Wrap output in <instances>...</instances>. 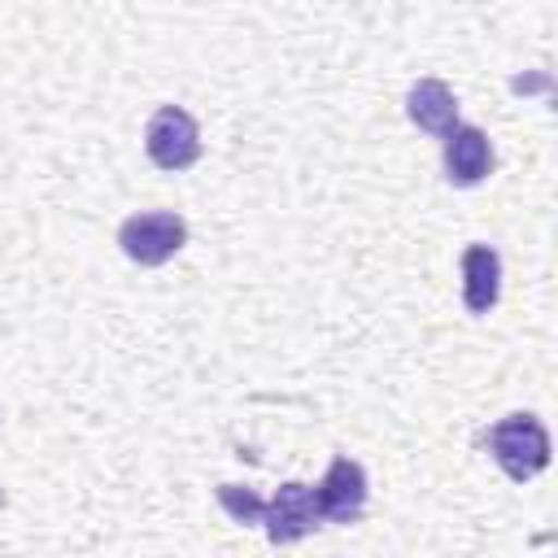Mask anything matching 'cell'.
Returning <instances> with one entry per match:
<instances>
[{
	"mask_svg": "<svg viewBox=\"0 0 558 558\" xmlns=\"http://www.w3.org/2000/svg\"><path fill=\"white\" fill-rule=\"evenodd\" d=\"M484 445L493 453V462L514 480H536L549 466V432L536 414H506L484 432Z\"/></svg>",
	"mask_w": 558,
	"mask_h": 558,
	"instance_id": "obj_1",
	"label": "cell"
},
{
	"mask_svg": "<svg viewBox=\"0 0 558 558\" xmlns=\"http://www.w3.org/2000/svg\"><path fill=\"white\" fill-rule=\"evenodd\" d=\"M118 244L131 262L140 266H166L183 244H187V222L170 209H148V214H131L118 227Z\"/></svg>",
	"mask_w": 558,
	"mask_h": 558,
	"instance_id": "obj_2",
	"label": "cell"
},
{
	"mask_svg": "<svg viewBox=\"0 0 558 558\" xmlns=\"http://www.w3.org/2000/svg\"><path fill=\"white\" fill-rule=\"evenodd\" d=\"M144 153L161 170H187L201 157V131L196 118L179 105H161L144 126Z\"/></svg>",
	"mask_w": 558,
	"mask_h": 558,
	"instance_id": "obj_3",
	"label": "cell"
},
{
	"mask_svg": "<svg viewBox=\"0 0 558 558\" xmlns=\"http://www.w3.org/2000/svg\"><path fill=\"white\" fill-rule=\"evenodd\" d=\"M318 519H323V514H318V497H314V488L301 484V480L279 484V493L266 501V514H262L266 536H270L275 545H292V541L310 536V532L318 527Z\"/></svg>",
	"mask_w": 558,
	"mask_h": 558,
	"instance_id": "obj_4",
	"label": "cell"
},
{
	"mask_svg": "<svg viewBox=\"0 0 558 558\" xmlns=\"http://www.w3.org/2000/svg\"><path fill=\"white\" fill-rule=\"evenodd\" d=\"M318 497V514L331 523H353L366 510V471L353 458H331L327 475L314 488Z\"/></svg>",
	"mask_w": 558,
	"mask_h": 558,
	"instance_id": "obj_5",
	"label": "cell"
},
{
	"mask_svg": "<svg viewBox=\"0 0 558 558\" xmlns=\"http://www.w3.org/2000/svg\"><path fill=\"white\" fill-rule=\"evenodd\" d=\"M488 174H493V140L471 122H453L445 131V179L458 187H475Z\"/></svg>",
	"mask_w": 558,
	"mask_h": 558,
	"instance_id": "obj_6",
	"label": "cell"
},
{
	"mask_svg": "<svg viewBox=\"0 0 558 558\" xmlns=\"http://www.w3.org/2000/svg\"><path fill=\"white\" fill-rule=\"evenodd\" d=\"M501 296V257L493 244L462 248V301L471 314H488Z\"/></svg>",
	"mask_w": 558,
	"mask_h": 558,
	"instance_id": "obj_7",
	"label": "cell"
},
{
	"mask_svg": "<svg viewBox=\"0 0 558 558\" xmlns=\"http://www.w3.org/2000/svg\"><path fill=\"white\" fill-rule=\"evenodd\" d=\"M405 113H410V122H414L418 131L445 135V131L458 122V100H453L449 83H440V78H418V83L410 87V96H405Z\"/></svg>",
	"mask_w": 558,
	"mask_h": 558,
	"instance_id": "obj_8",
	"label": "cell"
},
{
	"mask_svg": "<svg viewBox=\"0 0 558 558\" xmlns=\"http://www.w3.org/2000/svg\"><path fill=\"white\" fill-rule=\"evenodd\" d=\"M214 493H218V506H222V510H227L235 523H244V527H248V523H262L266 501H262L253 488H240V484H218Z\"/></svg>",
	"mask_w": 558,
	"mask_h": 558,
	"instance_id": "obj_9",
	"label": "cell"
}]
</instances>
